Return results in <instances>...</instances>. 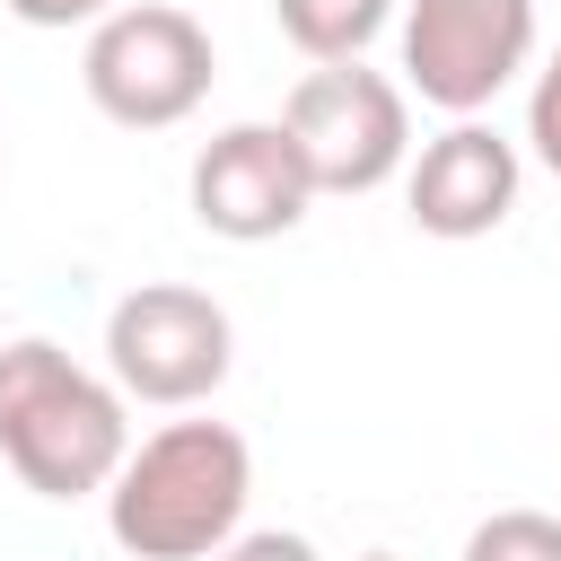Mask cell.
Returning a JSON list of instances; mask_svg holds the SVG:
<instances>
[{"label": "cell", "mask_w": 561, "mask_h": 561, "mask_svg": "<svg viewBox=\"0 0 561 561\" xmlns=\"http://www.w3.org/2000/svg\"><path fill=\"white\" fill-rule=\"evenodd\" d=\"M280 131L298 140L316 193H377L412 167V96L368 61H316L289 88Z\"/></svg>", "instance_id": "cell-5"}, {"label": "cell", "mask_w": 561, "mask_h": 561, "mask_svg": "<svg viewBox=\"0 0 561 561\" xmlns=\"http://www.w3.org/2000/svg\"><path fill=\"white\" fill-rule=\"evenodd\" d=\"M465 561H561V517L552 508H491L465 535Z\"/></svg>", "instance_id": "cell-10"}, {"label": "cell", "mask_w": 561, "mask_h": 561, "mask_svg": "<svg viewBox=\"0 0 561 561\" xmlns=\"http://www.w3.org/2000/svg\"><path fill=\"white\" fill-rule=\"evenodd\" d=\"M517 184H526L517 140H500V131L473 114V123H447L438 140L412 149V167H403V210H412L421 237L473 245V237H491V228L517 210Z\"/></svg>", "instance_id": "cell-8"}, {"label": "cell", "mask_w": 561, "mask_h": 561, "mask_svg": "<svg viewBox=\"0 0 561 561\" xmlns=\"http://www.w3.org/2000/svg\"><path fill=\"white\" fill-rule=\"evenodd\" d=\"M359 561H394V552H359Z\"/></svg>", "instance_id": "cell-14"}, {"label": "cell", "mask_w": 561, "mask_h": 561, "mask_svg": "<svg viewBox=\"0 0 561 561\" xmlns=\"http://www.w3.org/2000/svg\"><path fill=\"white\" fill-rule=\"evenodd\" d=\"M131 456V394L61 342H0V465L35 500H105Z\"/></svg>", "instance_id": "cell-1"}, {"label": "cell", "mask_w": 561, "mask_h": 561, "mask_svg": "<svg viewBox=\"0 0 561 561\" xmlns=\"http://www.w3.org/2000/svg\"><path fill=\"white\" fill-rule=\"evenodd\" d=\"M210 79H219L210 26L175 0H123L114 18L88 26V53H79L88 105L123 131H175L184 114H202Z\"/></svg>", "instance_id": "cell-3"}, {"label": "cell", "mask_w": 561, "mask_h": 561, "mask_svg": "<svg viewBox=\"0 0 561 561\" xmlns=\"http://www.w3.org/2000/svg\"><path fill=\"white\" fill-rule=\"evenodd\" d=\"M403 96L473 123L535 61V0H403Z\"/></svg>", "instance_id": "cell-6"}, {"label": "cell", "mask_w": 561, "mask_h": 561, "mask_svg": "<svg viewBox=\"0 0 561 561\" xmlns=\"http://www.w3.org/2000/svg\"><path fill=\"white\" fill-rule=\"evenodd\" d=\"M184 193H193V219H202L210 237H228V245H272V237H289V228L307 219L316 175H307V158H298V140H289L280 123H228V131L202 140Z\"/></svg>", "instance_id": "cell-7"}, {"label": "cell", "mask_w": 561, "mask_h": 561, "mask_svg": "<svg viewBox=\"0 0 561 561\" xmlns=\"http://www.w3.org/2000/svg\"><path fill=\"white\" fill-rule=\"evenodd\" d=\"M272 18L307 61H359L403 18V0H272Z\"/></svg>", "instance_id": "cell-9"}, {"label": "cell", "mask_w": 561, "mask_h": 561, "mask_svg": "<svg viewBox=\"0 0 561 561\" xmlns=\"http://www.w3.org/2000/svg\"><path fill=\"white\" fill-rule=\"evenodd\" d=\"M526 149H535V167L561 184V44L543 53V70H535V88H526Z\"/></svg>", "instance_id": "cell-11"}, {"label": "cell", "mask_w": 561, "mask_h": 561, "mask_svg": "<svg viewBox=\"0 0 561 561\" xmlns=\"http://www.w3.org/2000/svg\"><path fill=\"white\" fill-rule=\"evenodd\" d=\"M228 359H237V324L193 280H140L105 316V377L131 403L193 412V403H210L228 386Z\"/></svg>", "instance_id": "cell-4"}, {"label": "cell", "mask_w": 561, "mask_h": 561, "mask_svg": "<svg viewBox=\"0 0 561 561\" xmlns=\"http://www.w3.org/2000/svg\"><path fill=\"white\" fill-rule=\"evenodd\" d=\"M245 500H254V447L228 421H167L131 438L105 491V535L131 561H219L245 535Z\"/></svg>", "instance_id": "cell-2"}, {"label": "cell", "mask_w": 561, "mask_h": 561, "mask_svg": "<svg viewBox=\"0 0 561 561\" xmlns=\"http://www.w3.org/2000/svg\"><path fill=\"white\" fill-rule=\"evenodd\" d=\"M0 158H9V149H0Z\"/></svg>", "instance_id": "cell-15"}, {"label": "cell", "mask_w": 561, "mask_h": 561, "mask_svg": "<svg viewBox=\"0 0 561 561\" xmlns=\"http://www.w3.org/2000/svg\"><path fill=\"white\" fill-rule=\"evenodd\" d=\"M18 26H96V18H114L123 0H0Z\"/></svg>", "instance_id": "cell-12"}, {"label": "cell", "mask_w": 561, "mask_h": 561, "mask_svg": "<svg viewBox=\"0 0 561 561\" xmlns=\"http://www.w3.org/2000/svg\"><path fill=\"white\" fill-rule=\"evenodd\" d=\"M219 561H324L307 535H289V526H254V535H237Z\"/></svg>", "instance_id": "cell-13"}]
</instances>
